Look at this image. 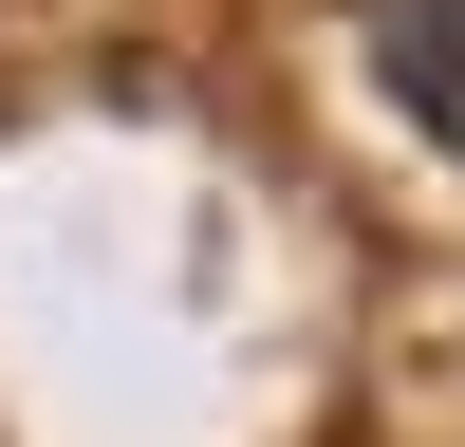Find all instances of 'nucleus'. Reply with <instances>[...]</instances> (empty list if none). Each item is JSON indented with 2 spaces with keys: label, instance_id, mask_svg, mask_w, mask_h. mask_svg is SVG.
I'll return each instance as SVG.
<instances>
[{
  "label": "nucleus",
  "instance_id": "obj_1",
  "mask_svg": "<svg viewBox=\"0 0 465 447\" xmlns=\"http://www.w3.org/2000/svg\"><path fill=\"white\" fill-rule=\"evenodd\" d=\"M354 56H372V94L465 168V0H354Z\"/></svg>",
  "mask_w": 465,
  "mask_h": 447
}]
</instances>
